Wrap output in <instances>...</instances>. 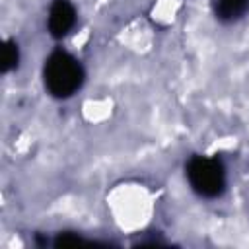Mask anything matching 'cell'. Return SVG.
Here are the masks:
<instances>
[{"instance_id":"cell-1","label":"cell","mask_w":249,"mask_h":249,"mask_svg":"<svg viewBox=\"0 0 249 249\" xmlns=\"http://www.w3.org/2000/svg\"><path fill=\"white\" fill-rule=\"evenodd\" d=\"M86 72L82 62L68 51L64 49H54L43 64V84L45 89L56 97V99H66L74 95L82 84H84Z\"/></svg>"},{"instance_id":"cell-2","label":"cell","mask_w":249,"mask_h":249,"mask_svg":"<svg viewBox=\"0 0 249 249\" xmlns=\"http://www.w3.org/2000/svg\"><path fill=\"white\" fill-rule=\"evenodd\" d=\"M185 175L200 198H218L226 191V167L216 156H193L185 165Z\"/></svg>"},{"instance_id":"cell-5","label":"cell","mask_w":249,"mask_h":249,"mask_svg":"<svg viewBox=\"0 0 249 249\" xmlns=\"http://www.w3.org/2000/svg\"><path fill=\"white\" fill-rule=\"evenodd\" d=\"M18 62H19V47L14 39H8L2 49V72L8 74L18 66Z\"/></svg>"},{"instance_id":"cell-3","label":"cell","mask_w":249,"mask_h":249,"mask_svg":"<svg viewBox=\"0 0 249 249\" xmlns=\"http://www.w3.org/2000/svg\"><path fill=\"white\" fill-rule=\"evenodd\" d=\"M76 8L70 0H53L47 14V31L54 39H62L76 25Z\"/></svg>"},{"instance_id":"cell-4","label":"cell","mask_w":249,"mask_h":249,"mask_svg":"<svg viewBox=\"0 0 249 249\" xmlns=\"http://www.w3.org/2000/svg\"><path fill=\"white\" fill-rule=\"evenodd\" d=\"M212 10L216 19L233 23L249 12V0H212Z\"/></svg>"}]
</instances>
